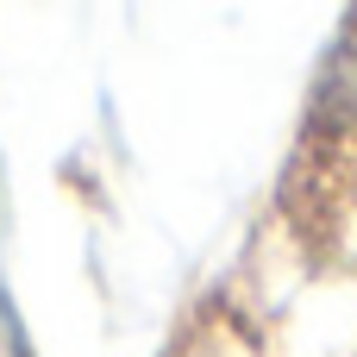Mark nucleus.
Returning <instances> with one entry per match:
<instances>
[{"label": "nucleus", "instance_id": "f257e3e1", "mask_svg": "<svg viewBox=\"0 0 357 357\" xmlns=\"http://www.w3.org/2000/svg\"><path fill=\"white\" fill-rule=\"evenodd\" d=\"M307 138L320 144H351L357 138V13L345 19L339 44L326 50V69L307 100Z\"/></svg>", "mask_w": 357, "mask_h": 357}]
</instances>
